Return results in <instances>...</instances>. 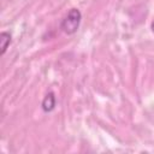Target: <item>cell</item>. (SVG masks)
Segmentation results:
<instances>
[{
	"label": "cell",
	"instance_id": "6da1fadb",
	"mask_svg": "<svg viewBox=\"0 0 154 154\" xmlns=\"http://www.w3.org/2000/svg\"><path fill=\"white\" fill-rule=\"evenodd\" d=\"M82 20V13L78 8H71L67 14L65 16V18L63 19L61 24H60V29L67 34V35H72L75 34L81 24Z\"/></svg>",
	"mask_w": 154,
	"mask_h": 154
},
{
	"label": "cell",
	"instance_id": "7a4b0ae2",
	"mask_svg": "<svg viewBox=\"0 0 154 154\" xmlns=\"http://www.w3.org/2000/svg\"><path fill=\"white\" fill-rule=\"evenodd\" d=\"M41 106H42V109H43L45 112H51V111H53L54 107H55V96H54V94H53V93H48V94L45 96V99L42 100Z\"/></svg>",
	"mask_w": 154,
	"mask_h": 154
},
{
	"label": "cell",
	"instance_id": "3957f363",
	"mask_svg": "<svg viewBox=\"0 0 154 154\" xmlns=\"http://www.w3.org/2000/svg\"><path fill=\"white\" fill-rule=\"evenodd\" d=\"M10 43H11V34L7 32V31H2L0 34V47H1V52L0 53H1V55L5 54V52L8 48Z\"/></svg>",
	"mask_w": 154,
	"mask_h": 154
},
{
	"label": "cell",
	"instance_id": "277c9868",
	"mask_svg": "<svg viewBox=\"0 0 154 154\" xmlns=\"http://www.w3.org/2000/svg\"><path fill=\"white\" fill-rule=\"evenodd\" d=\"M152 31H153V32H154V22H153V23H152Z\"/></svg>",
	"mask_w": 154,
	"mask_h": 154
}]
</instances>
